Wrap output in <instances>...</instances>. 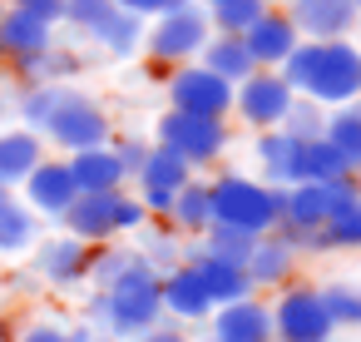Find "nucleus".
Returning <instances> with one entry per match:
<instances>
[{
  "mask_svg": "<svg viewBox=\"0 0 361 342\" xmlns=\"http://www.w3.org/2000/svg\"><path fill=\"white\" fill-rule=\"evenodd\" d=\"M159 297H164V317L178 322V327L213 317V297H208V288L198 283V273H193L188 263H178V268H169V273L159 278Z\"/></svg>",
  "mask_w": 361,
  "mask_h": 342,
  "instance_id": "f3484780",
  "label": "nucleus"
},
{
  "mask_svg": "<svg viewBox=\"0 0 361 342\" xmlns=\"http://www.w3.org/2000/svg\"><path fill=\"white\" fill-rule=\"evenodd\" d=\"M149 149H154V139H144V134H114V159H119V169L129 174V184H134V174L144 169V159H149Z\"/></svg>",
  "mask_w": 361,
  "mask_h": 342,
  "instance_id": "e433bc0d",
  "label": "nucleus"
},
{
  "mask_svg": "<svg viewBox=\"0 0 361 342\" xmlns=\"http://www.w3.org/2000/svg\"><path fill=\"white\" fill-rule=\"evenodd\" d=\"M90 258H94V248L80 243V238H70V233L60 228V233H50V238H35V248H30V273H35V283H45V288H80V283L90 278Z\"/></svg>",
  "mask_w": 361,
  "mask_h": 342,
  "instance_id": "9b49d317",
  "label": "nucleus"
},
{
  "mask_svg": "<svg viewBox=\"0 0 361 342\" xmlns=\"http://www.w3.org/2000/svg\"><path fill=\"white\" fill-rule=\"evenodd\" d=\"M188 179H193V169H188L178 154H169L164 144H154L149 159H144V169L134 174V199L144 204L149 218H164L169 204H173V194H178Z\"/></svg>",
  "mask_w": 361,
  "mask_h": 342,
  "instance_id": "ddd939ff",
  "label": "nucleus"
},
{
  "mask_svg": "<svg viewBox=\"0 0 361 342\" xmlns=\"http://www.w3.org/2000/svg\"><path fill=\"white\" fill-rule=\"evenodd\" d=\"M356 248H361V189L341 199L317 228V253H356Z\"/></svg>",
  "mask_w": 361,
  "mask_h": 342,
  "instance_id": "bb28decb",
  "label": "nucleus"
},
{
  "mask_svg": "<svg viewBox=\"0 0 361 342\" xmlns=\"http://www.w3.org/2000/svg\"><path fill=\"white\" fill-rule=\"evenodd\" d=\"M50 45H55V30L50 25H40L25 11H11L6 6V16H0V65H20V60H30V55H40Z\"/></svg>",
  "mask_w": 361,
  "mask_h": 342,
  "instance_id": "b1692460",
  "label": "nucleus"
},
{
  "mask_svg": "<svg viewBox=\"0 0 361 342\" xmlns=\"http://www.w3.org/2000/svg\"><path fill=\"white\" fill-rule=\"evenodd\" d=\"M11 342H70V327H60V322H30V327H20Z\"/></svg>",
  "mask_w": 361,
  "mask_h": 342,
  "instance_id": "ea45409f",
  "label": "nucleus"
},
{
  "mask_svg": "<svg viewBox=\"0 0 361 342\" xmlns=\"http://www.w3.org/2000/svg\"><path fill=\"white\" fill-rule=\"evenodd\" d=\"M45 159V139L25 124H0V194H16L35 164Z\"/></svg>",
  "mask_w": 361,
  "mask_h": 342,
  "instance_id": "aec40b11",
  "label": "nucleus"
},
{
  "mask_svg": "<svg viewBox=\"0 0 361 342\" xmlns=\"http://www.w3.org/2000/svg\"><path fill=\"white\" fill-rule=\"evenodd\" d=\"M183 263L198 273V283L208 288V297H213V307H223V302H238V297H252V283H247V273H243V263H228V258H213V253H203L198 243L183 253Z\"/></svg>",
  "mask_w": 361,
  "mask_h": 342,
  "instance_id": "4be33fe9",
  "label": "nucleus"
},
{
  "mask_svg": "<svg viewBox=\"0 0 361 342\" xmlns=\"http://www.w3.org/2000/svg\"><path fill=\"white\" fill-rule=\"evenodd\" d=\"M99 6H109V0H65V25L80 20V16H90V11H99Z\"/></svg>",
  "mask_w": 361,
  "mask_h": 342,
  "instance_id": "37998d69",
  "label": "nucleus"
},
{
  "mask_svg": "<svg viewBox=\"0 0 361 342\" xmlns=\"http://www.w3.org/2000/svg\"><path fill=\"white\" fill-rule=\"evenodd\" d=\"M292 90H287V80L277 75V70H252L243 85H233V114L247 124V129H277L282 119H287V110H292Z\"/></svg>",
  "mask_w": 361,
  "mask_h": 342,
  "instance_id": "9d476101",
  "label": "nucleus"
},
{
  "mask_svg": "<svg viewBox=\"0 0 361 342\" xmlns=\"http://www.w3.org/2000/svg\"><path fill=\"white\" fill-rule=\"evenodd\" d=\"M208 332L223 337V342H272V307L257 293L238 297V302H223V307H213Z\"/></svg>",
  "mask_w": 361,
  "mask_h": 342,
  "instance_id": "a211bd4d",
  "label": "nucleus"
},
{
  "mask_svg": "<svg viewBox=\"0 0 361 342\" xmlns=\"http://www.w3.org/2000/svg\"><path fill=\"white\" fill-rule=\"evenodd\" d=\"M11 11H25L30 20H40V25H50V30H60L65 25V0H6Z\"/></svg>",
  "mask_w": 361,
  "mask_h": 342,
  "instance_id": "4c0bfd02",
  "label": "nucleus"
},
{
  "mask_svg": "<svg viewBox=\"0 0 361 342\" xmlns=\"http://www.w3.org/2000/svg\"><path fill=\"white\" fill-rule=\"evenodd\" d=\"M159 278H164V273L139 253V263H134L119 283H109V288H94V293H90V302H85V322L104 327L114 342H134V337L154 332V327L164 322Z\"/></svg>",
  "mask_w": 361,
  "mask_h": 342,
  "instance_id": "f03ea898",
  "label": "nucleus"
},
{
  "mask_svg": "<svg viewBox=\"0 0 361 342\" xmlns=\"http://www.w3.org/2000/svg\"><path fill=\"white\" fill-rule=\"evenodd\" d=\"M65 164H70V179H75L80 194H119V189H129V174L119 169L114 144H104V149H80V154H70Z\"/></svg>",
  "mask_w": 361,
  "mask_h": 342,
  "instance_id": "5701e85b",
  "label": "nucleus"
},
{
  "mask_svg": "<svg viewBox=\"0 0 361 342\" xmlns=\"http://www.w3.org/2000/svg\"><path fill=\"white\" fill-rule=\"evenodd\" d=\"M203 253H213V258H228V263H247V253H252V238L247 233H233V228H208L203 238H193Z\"/></svg>",
  "mask_w": 361,
  "mask_h": 342,
  "instance_id": "c9c22d12",
  "label": "nucleus"
},
{
  "mask_svg": "<svg viewBox=\"0 0 361 342\" xmlns=\"http://www.w3.org/2000/svg\"><path fill=\"white\" fill-rule=\"evenodd\" d=\"M144 223H149V213L129 189H119V194H80L70 204V213L60 218V228L70 238L90 243V248H104V243H114L124 233H139Z\"/></svg>",
  "mask_w": 361,
  "mask_h": 342,
  "instance_id": "39448f33",
  "label": "nucleus"
},
{
  "mask_svg": "<svg viewBox=\"0 0 361 342\" xmlns=\"http://www.w3.org/2000/svg\"><path fill=\"white\" fill-rule=\"evenodd\" d=\"M134 263H139V248L114 238V243L94 248V258H90V283H94V288H109V283H119Z\"/></svg>",
  "mask_w": 361,
  "mask_h": 342,
  "instance_id": "72a5a7b5",
  "label": "nucleus"
},
{
  "mask_svg": "<svg viewBox=\"0 0 361 342\" xmlns=\"http://www.w3.org/2000/svg\"><path fill=\"white\" fill-rule=\"evenodd\" d=\"M193 6H203V11H213V6H223V0H193Z\"/></svg>",
  "mask_w": 361,
  "mask_h": 342,
  "instance_id": "49530a36",
  "label": "nucleus"
},
{
  "mask_svg": "<svg viewBox=\"0 0 361 342\" xmlns=\"http://www.w3.org/2000/svg\"><path fill=\"white\" fill-rule=\"evenodd\" d=\"M322 139L341 154V164L361 179V100L341 105V110H326V124H322Z\"/></svg>",
  "mask_w": 361,
  "mask_h": 342,
  "instance_id": "cd10ccee",
  "label": "nucleus"
},
{
  "mask_svg": "<svg viewBox=\"0 0 361 342\" xmlns=\"http://www.w3.org/2000/svg\"><path fill=\"white\" fill-rule=\"evenodd\" d=\"M208 199H213V223L218 228H233V233H247V238H262L277 228V189H267L257 174H218L208 179Z\"/></svg>",
  "mask_w": 361,
  "mask_h": 342,
  "instance_id": "20e7f679",
  "label": "nucleus"
},
{
  "mask_svg": "<svg viewBox=\"0 0 361 342\" xmlns=\"http://www.w3.org/2000/svg\"><path fill=\"white\" fill-rule=\"evenodd\" d=\"M322 124H326V110L297 95V100H292V110H287V119H282L277 129H282V134H292V139H322Z\"/></svg>",
  "mask_w": 361,
  "mask_h": 342,
  "instance_id": "f704fd0d",
  "label": "nucleus"
},
{
  "mask_svg": "<svg viewBox=\"0 0 361 342\" xmlns=\"http://www.w3.org/2000/svg\"><path fill=\"white\" fill-rule=\"evenodd\" d=\"M134 342H193V337H188L178 322H159L154 332H144V337H134Z\"/></svg>",
  "mask_w": 361,
  "mask_h": 342,
  "instance_id": "a19ab883",
  "label": "nucleus"
},
{
  "mask_svg": "<svg viewBox=\"0 0 361 342\" xmlns=\"http://www.w3.org/2000/svg\"><path fill=\"white\" fill-rule=\"evenodd\" d=\"M356 179L341 154L326 144V139H302V164H297V184H346Z\"/></svg>",
  "mask_w": 361,
  "mask_h": 342,
  "instance_id": "7c9ffc66",
  "label": "nucleus"
},
{
  "mask_svg": "<svg viewBox=\"0 0 361 342\" xmlns=\"http://www.w3.org/2000/svg\"><path fill=\"white\" fill-rule=\"evenodd\" d=\"M282 11L302 40H346L361 16L351 0H287Z\"/></svg>",
  "mask_w": 361,
  "mask_h": 342,
  "instance_id": "2eb2a0df",
  "label": "nucleus"
},
{
  "mask_svg": "<svg viewBox=\"0 0 361 342\" xmlns=\"http://www.w3.org/2000/svg\"><path fill=\"white\" fill-rule=\"evenodd\" d=\"M331 342H336V337H331Z\"/></svg>",
  "mask_w": 361,
  "mask_h": 342,
  "instance_id": "603ef678",
  "label": "nucleus"
},
{
  "mask_svg": "<svg viewBox=\"0 0 361 342\" xmlns=\"http://www.w3.org/2000/svg\"><path fill=\"white\" fill-rule=\"evenodd\" d=\"M198 65L203 70H213L218 80H228V85H243L257 65H252V55H247V45H243V35H208V45H203V55H198Z\"/></svg>",
  "mask_w": 361,
  "mask_h": 342,
  "instance_id": "c756f323",
  "label": "nucleus"
},
{
  "mask_svg": "<svg viewBox=\"0 0 361 342\" xmlns=\"http://www.w3.org/2000/svg\"><path fill=\"white\" fill-rule=\"evenodd\" d=\"M154 144H164L169 154H178L193 174L218 164L228 149H233V129L228 119H203V114H178V110H164L159 124H154Z\"/></svg>",
  "mask_w": 361,
  "mask_h": 342,
  "instance_id": "423d86ee",
  "label": "nucleus"
},
{
  "mask_svg": "<svg viewBox=\"0 0 361 342\" xmlns=\"http://www.w3.org/2000/svg\"><path fill=\"white\" fill-rule=\"evenodd\" d=\"M164 100L178 114H203V119H228L233 114V85L218 80L213 70H203L198 60L164 75Z\"/></svg>",
  "mask_w": 361,
  "mask_h": 342,
  "instance_id": "1a4fd4ad",
  "label": "nucleus"
},
{
  "mask_svg": "<svg viewBox=\"0 0 361 342\" xmlns=\"http://www.w3.org/2000/svg\"><path fill=\"white\" fill-rule=\"evenodd\" d=\"M75 199H80V189H75V179H70V164H65V159H50V154H45V159L35 164V174L20 184V204H25L35 218H50V223H60Z\"/></svg>",
  "mask_w": 361,
  "mask_h": 342,
  "instance_id": "4468645a",
  "label": "nucleus"
},
{
  "mask_svg": "<svg viewBox=\"0 0 361 342\" xmlns=\"http://www.w3.org/2000/svg\"><path fill=\"white\" fill-rule=\"evenodd\" d=\"M11 337H16V327H11V317H6V312H0V342H11Z\"/></svg>",
  "mask_w": 361,
  "mask_h": 342,
  "instance_id": "c03bdc74",
  "label": "nucleus"
},
{
  "mask_svg": "<svg viewBox=\"0 0 361 342\" xmlns=\"http://www.w3.org/2000/svg\"><path fill=\"white\" fill-rule=\"evenodd\" d=\"M164 223L178 233V238H203L208 228H213V199H208V179H188L178 194H173V204H169V213H164Z\"/></svg>",
  "mask_w": 361,
  "mask_h": 342,
  "instance_id": "393cba45",
  "label": "nucleus"
},
{
  "mask_svg": "<svg viewBox=\"0 0 361 342\" xmlns=\"http://www.w3.org/2000/svg\"><path fill=\"white\" fill-rule=\"evenodd\" d=\"M94 50H104L109 60H134V55H144V30H149V20H139V16H124L114 0L109 6H99V11H90V16H80V20H70Z\"/></svg>",
  "mask_w": 361,
  "mask_h": 342,
  "instance_id": "f8f14e48",
  "label": "nucleus"
},
{
  "mask_svg": "<svg viewBox=\"0 0 361 342\" xmlns=\"http://www.w3.org/2000/svg\"><path fill=\"white\" fill-rule=\"evenodd\" d=\"M70 342H114V337L94 322H80V327H70Z\"/></svg>",
  "mask_w": 361,
  "mask_h": 342,
  "instance_id": "79ce46f5",
  "label": "nucleus"
},
{
  "mask_svg": "<svg viewBox=\"0 0 361 342\" xmlns=\"http://www.w3.org/2000/svg\"><path fill=\"white\" fill-rule=\"evenodd\" d=\"M35 238H40V218H35L16 194H0V258L30 253Z\"/></svg>",
  "mask_w": 361,
  "mask_h": 342,
  "instance_id": "c85d7f7f",
  "label": "nucleus"
},
{
  "mask_svg": "<svg viewBox=\"0 0 361 342\" xmlns=\"http://www.w3.org/2000/svg\"><path fill=\"white\" fill-rule=\"evenodd\" d=\"M351 6H356V11H361V0H351Z\"/></svg>",
  "mask_w": 361,
  "mask_h": 342,
  "instance_id": "3c124183",
  "label": "nucleus"
},
{
  "mask_svg": "<svg viewBox=\"0 0 361 342\" xmlns=\"http://www.w3.org/2000/svg\"><path fill=\"white\" fill-rule=\"evenodd\" d=\"M208 35H213L208 11L188 0V6H178V11H169V16L149 20V30H144V55H149L159 70H178V65H193V60L203 55Z\"/></svg>",
  "mask_w": 361,
  "mask_h": 342,
  "instance_id": "0eeeda50",
  "label": "nucleus"
},
{
  "mask_svg": "<svg viewBox=\"0 0 361 342\" xmlns=\"http://www.w3.org/2000/svg\"><path fill=\"white\" fill-rule=\"evenodd\" d=\"M0 16H6V0H0Z\"/></svg>",
  "mask_w": 361,
  "mask_h": 342,
  "instance_id": "8fccbe9b",
  "label": "nucleus"
},
{
  "mask_svg": "<svg viewBox=\"0 0 361 342\" xmlns=\"http://www.w3.org/2000/svg\"><path fill=\"white\" fill-rule=\"evenodd\" d=\"M297 30H292V20H287V11L282 6H272L262 20H252L247 30H243V45H247V55H252V65L257 70H282V60L297 50Z\"/></svg>",
  "mask_w": 361,
  "mask_h": 342,
  "instance_id": "6ab92c4d",
  "label": "nucleus"
},
{
  "mask_svg": "<svg viewBox=\"0 0 361 342\" xmlns=\"http://www.w3.org/2000/svg\"><path fill=\"white\" fill-rule=\"evenodd\" d=\"M267 11H272V0H223V6L208 11V25H213V35H243Z\"/></svg>",
  "mask_w": 361,
  "mask_h": 342,
  "instance_id": "473e14b6",
  "label": "nucleus"
},
{
  "mask_svg": "<svg viewBox=\"0 0 361 342\" xmlns=\"http://www.w3.org/2000/svg\"><path fill=\"white\" fill-rule=\"evenodd\" d=\"M6 114H11V95L0 90V124H6Z\"/></svg>",
  "mask_w": 361,
  "mask_h": 342,
  "instance_id": "a18cd8bd",
  "label": "nucleus"
},
{
  "mask_svg": "<svg viewBox=\"0 0 361 342\" xmlns=\"http://www.w3.org/2000/svg\"><path fill=\"white\" fill-rule=\"evenodd\" d=\"M277 75L287 80L292 95H302L322 110H341V105L361 100V45H356V35H346V40H297V50L282 60Z\"/></svg>",
  "mask_w": 361,
  "mask_h": 342,
  "instance_id": "f257e3e1",
  "label": "nucleus"
},
{
  "mask_svg": "<svg viewBox=\"0 0 361 342\" xmlns=\"http://www.w3.org/2000/svg\"><path fill=\"white\" fill-rule=\"evenodd\" d=\"M252 164H257V179L267 189H292L297 184V164H302V139H292L282 129H262L252 139Z\"/></svg>",
  "mask_w": 361,
  "mask_h": 342,
  "instance_id": "412c9836",
  "label": "nucleus"
},
{
  "mask_svg": "<svg viewBox=\"0 0 361 342\" xmlns=\"http://www.w3.org/2000/svg\"><path fill=\"white\" fill-rule=\"evenodd\" d=\"M297 263H302V253L282 233H262V238H252V253H247L243 273H247L252 293H277V288L297 283Z\"/></svg>",
  "mask_w": 361,
  "mask_h": 342,
  "instance_id": "dca6fc26",
  "label": "nucleus"
},
{
  "mask_svg": "<svg viewBox=\"0 0 361 342\" xmlns=\"http://www.w3.org/2000/svg\"><path fill=\"white\" fill-rule=\"evenodd\" d=\"M267 307H272V342H331L336 337L317 283H287L272 293Z\"/></svg>",
  "mask_w": 361,
  "mask_h": 342,
  "instance_id": "6e6552de",
  "label": "nucleus"
},
{
  "mask_svg": "<svg viewBox=\"0 0 361 342\" xmlns=\"http://www.w3.org/2000/svg\"><path fill=\"white\" fill-rule=\"evenodd\" d=\"M80 70H85V55L70 50V45H50V50H40V55H30V60L11 65V75H16L20 85H75Z\"/></svg>",
  "mask_w": 361,
  "mask_h": 342,
  "instance_id": "a878e982",
  "label": "nucleus"
},
{
  "mask_svg": "<svg viewBox=\"0 0 361 342\" xmlns=\"http://www.w3.org/2000/svg\"><path fill=\"white\" fill-rule=\"evenodd\" d=\"M114 6H119L124 16H139V20H159V16H169V11H178V6H188V0H114Z\"/></svg>",
  "mask_w": 361,
  "mask_h": 342,
  "instance_id": "58836bf2",
  "label": "nucleus"
},
{
  "mask_svg": "<svg viewBox=\"0 0 361 342\" xmlns=\"http://www.w3.org/2000/svg\"><path fill=\"white\" fill-rule=\"evenodd\" d=\"M351 35H361V16H356V30H351ZM356 45H361V40H356Z\"/></svg>",
  "mask_w": 361,
  "mask_h": 342,
  "instance_id": "09e8293b",
  "label": "nucleus"
},
{
  "mask_svg": "<svg viewBox=\"0 0 361 342\" xmlns=\"http://www.w3.org/2000/svg\"><path fill=\"white\" fill-rule=\"evenodd\" d=\"M331 327H361V278H331L317 288Z\"/></svg>",
  "mask_w": 361,
  "mask_h": 342,
  "instance_id": "2f4dec72",
  "label": "nucleus"
},
{
  "mask_svg": "<svg viewBox=\"0 0 361 342\" xmlns=\"http://www.w3.org/2000/svg\"><path fill=\"white\" fill-rule=\"evenodd\" d=\"M35 134L45 139V149L55 144V149H65V159H70V154H80V149H104V144H114V114H109L90 90L60 85Z\"/></svg>",
  "mask_w": 361,
  "mask_h": 342,
  "instance_id": "7ed1b4c3",
  "label": "nucleus"
},
{
  "mask_svg": "<svg viewBox=\"0 0 361 342\" xmlns=\"http://www.w3.org/2000/svg\"><path fill=\"white\" fill-rule=\"evenodd\" d=\"M198 342H223V337H213V332H203V337H198Z\"/></svg>",
  "mask_w": 361,
  "mask_h": 342,
  "instance_id": "de8ad7c7",
  "label": "nucleus"
}]
</instances>
